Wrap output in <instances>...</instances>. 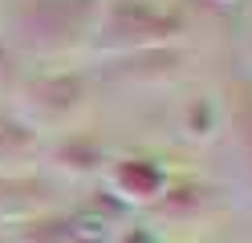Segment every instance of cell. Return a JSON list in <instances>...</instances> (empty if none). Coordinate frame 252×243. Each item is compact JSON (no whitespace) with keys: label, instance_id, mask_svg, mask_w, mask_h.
<instances>
[]
</instances>
